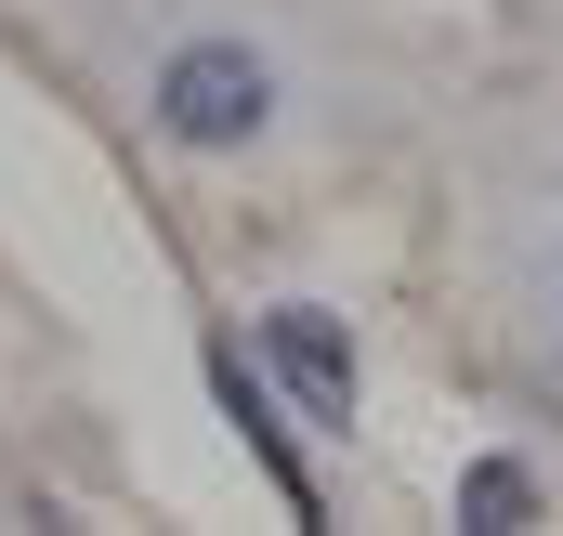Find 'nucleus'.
Here are the masks:
<instances>
[{
	"label": "nucleus",
	"instance_id": "f257e3e1",
	"mask_svg": "<svg viewBox=\"0 0 563 536\" xmlns=\"http://www.w3.org/2000/svg\"><path fill=\"white\" fill-rule=\"evenodd\" d=\"M276 119V66L250 53V40H184L170 66H157V132L197 144V157H223V144H250Z\"/></svg>",
	"mask_w": 563,
	"mask_h": 536
},
{
	"label": "nucleus",
	"instance_id": "f03ea898",
	"mask_svg": "<svg viewBox=\"0 0 563 536\" xmlns=\"http://www.w3.org/2000/svg\"><path fill=\"white\" fill-rule=\"evenodd\" d=\"M263 354L288 367V393L314 405V418H354V340H341L314 301H276V314H263Z\"/></svg>",
	"mask_w": 563,
	"mask_h": 536
},
{
	"label": "nucleus",
	"instance_id": "7ed1b4c3",
	"mask_svg": "<svg viewBox=\"0 0 563 536\" xmlns=\"http://www.w3.org/2000/svg\"><path fill=\"white\" fill-rule=\"evenodd\" d=\"M459 524H485V536L538 524V471H525V458H472V471H459Z\"/></svg>",
	"mask_w": 563,
	"mask_h": 536
}]
</instances>
